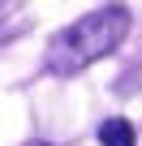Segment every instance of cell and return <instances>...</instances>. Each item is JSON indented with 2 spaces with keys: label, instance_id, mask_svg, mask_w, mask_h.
<instances>
[{
  "label": "cell",
  "instance_id": "cell-1",
  "mask_svg": "<svg viewBox=\"0 0 142 146\" xmlns=\"http://www.w3.org/2000/svg\"><path fill=\"white\" fill-rule=\"evenodd\" d=\"M129 35V9L125 5H108V9H95L86 17H78L69 30H60L52 39V56H47V69L52 73H73V69H86L103 56H112Z\"/></svg>",
  "mask_w": 142,
  "mask_h": 146
},
{
  "label": "cell",
  "instance_id": "cell-4",
  "mask_svg": "<svg viewBox=\"0 0 142 146\" xmlns=\"http://www.w3.org/2000/svg\"><path fill=\"white\" fill-rule=\"evenodd\" d=\"M26 146H47V142H26Z\"/></svg>",
  "mask_w": 142,
  "mask_h": 146
},
{
  "label": "cell",
  "instance_id": "cell-2",
  "mask_svg": "<svg viewBox=\"0 0 142 146\" xmlns=\"http://www.w3.org/2000/svg\"><path fill=\"white\" fill-rule=\"evenodd\" d=\"M99 142L103 146H138V133H133V125L125 116H112V120L99 125Z\"/></svg>",
  "mask_w": 142,
  "mask_h": 146
},
{
  "label": "cell",
  "instance_id": "cell-3",
  "mask_svg": "<svg viewBox=\"0 0 142 146\" xmlns=\"http://www.w3.org/2000/svg\"><path fill=\"white\" fill-rule=\"evenodd\" d=\"M17 5H22V0H0V26H5V22H9V13H13Z\"/></svg>",
  "mask_w": 142,
  "mask_h": 146
}]
</instances>
